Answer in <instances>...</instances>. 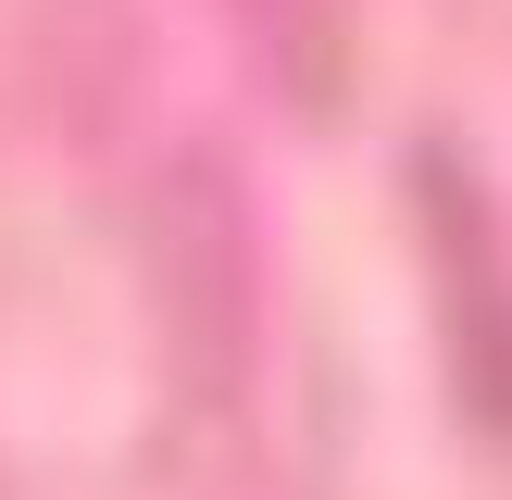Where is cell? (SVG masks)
<instances>
[{
    "label": "cell",
    "mask_w": 512,
    "mask_h": 500,
    "mask_svg": "<svg viewBox=\"0 0 512 500\" xmlns=\"http://www.w3.org/2000/svg\"><path fill=\"white\" fill-rule=\"evenodd\" d=\"M238 13H250V38H263L288 75H325V63H338V0H238Z\"/></svg>",
    "instance_id": "1"
}]
</instances>
